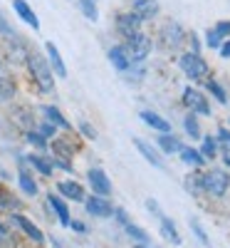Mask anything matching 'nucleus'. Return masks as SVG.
I'll use <instances>...</instances> for the list:
<instances>
[{"label":"nucleus","instance_id":"15","mask_svg":"<svg viewBox=\"0 0 230 248\" xmlns=\"http://www.w3.org/2000/svg\"><path fill=\"white\" fill-rule=\"evenodd\" d=\"M131 10L146 23V20H154L158 15L161 5H158V0H134V8Z\"/></svg>","mask_w":230,"mask_h":248},{"label":"nucleus","instance_id":"48","mask_svg":"<svg viewBox=\"0 0 230 248\" xmlns=\"http://www.w3.org/2000/svg\"><path fill=\"white\" fill-rule=\"evenodd\" d=\"M136 248H151L149 243H136Z\"/></svg>","mask_w":230,"mask_h":248},{"label":"nucleus","instance_id":"1","mask_svg":"<svg viewBox=\"0 0 230 248\" xmlns=\"http://www.w3.org/2000/svg\"><path fill=\"white\" fill-rule=\"evenodd\" d=\"M25 65L30 70V77L37 85V90L43 94H52L55 92V75L47 65V60L43 55H37L35 50H28V57H25Z\"/></svg>","mask_w":230,"mask_h":248},{"label":"nucleus","instance_id":"44","mask_svg":"<svg viewBox=\"0 0 230 248\" xmlns=\"http://www.w3.org/2000/svg\"><path fill=\"white\" fill-rule=\"evenodd\" d=\"M70 229L77 231V233H87V226L82 223V221H70Z\"/></svg>","mask_w":230,"mask_h":248},{"label":"nucleus","instance_id":"7","mask_svg":"<svg viewBox=\"0 0 230 248\" xmlns=\"http://www.w3.org/2000/svg\"><path fill=\"white\" fill-rule=\"evenodd\" d=\"M10 223H13V226H17V229L23 231V233H25V236L32 241V243H37V246H43V243H45V233L40 231V229H37V226H35L30 218H25L23 214L13 211V214H10Z\"/></svg>","mask_w":230,"mask_h":248},{"label":"nucleus","instance_id":"19","mask_svg":"<svg viewBox=\"0 0 230 248\" xmlns=\"http://www.w3.org/2000/svg\"><path fill=\"white\" fill-rule=\"evenodd\" d=\"M107 57H109V62L114 65V70L116 72H127L129 70V57H127V52H124V45H114V47H109V52H107Z\"/></svg>","mask_w":230,"mask_h":248},{"label":"nucleus","instance_id":"39","mask_svg":"<svg viewBox=\"0 0 230 248\" xmlns=\"http://www.w3.org/2000/svg\"><path fill=\"white\" fill-rule=\"evenodd\" d=\"M146 209L151 211V216H156V218H161L163 216V211H161V206H158V201L156 199H146Z\"/></svg>","mask_w":230,"mask_h":248},{"label":"nucleus","instance_id":"29","mask_svg":"<svg viewBox=\"0 0 230 248\" xmlns=\"http://www.w3.org/2000/svg\"><path fill=\"white\" fill-rule=\"evenodd\" d=\"M205 90L213 94V99L218 102V105H228V92L218 79H205Z\"/></svg>","mask_w":230,"mask_h":248},{"label":"nucleus","instance_id":"6","mask_svg":"<svg viewBox=\"0 0 230 248\" xmlns=\"http://www.w3.org/2000/svg\"><path fill=\"white\" fill-rule=\"evenodd\" d=\"M181 99H183V105H186L188 112H193V114H198V117H211V105H208V97H205L201 90H196V87L188 85V87H183Z\"/></svg>","mask_w":230,"mask_h":248},{"label":"nucleus","instance_id":"22","mask_svg":"<svg viewBox=\"0 0 230 248\" xmlns=\"http://www.w3.org/2000/svg\"><path fill=\"white\" fill-rule=\"evenodd\" d=\"M32 169H37V174H43V176H52L55 167H52V159H45V156H40V154H30L25 159Z\"/></svg>","mask_w":230,"mask_h":248},{"label":"nucleus","instance_id":"49","mask_svg":"<svg viewBox=\"0 0 230 248\" xmlns=\"http://www.w3.org/2000/svg\"><path fill=\"white\" fill-rule=\"evenodd\" d=\"M0 246H3V236H0Z\"/></svg>","mask_w":230,"mask_h":248},{"label":"nucleus","instance_id":"9","mask_svg":"<svg viewBox=\"0 0 230 248\" xmlns=\"http://www.w3.org/2000/svg\"><path fill=\"white\" fill-rule=\"evenodd\" d=\"M85 209H87V214H92L94 218H109V216H114V206L107 201V196H87L85 201Z\"/></svg>","mask_w":230,"mask_h":248},{"label":"nucleus","instance_id":"25","mask_svg":"<svg viewBox=\"0 0 230 248\" xmlns=\"http://www.w3.org/2000/svg\"><path fill=\"white\" fill-rule=\"evenodd\" d=\"M17 184H20V189H23L25 196H37V184H35V179H32V174L28 169L17 171Z\"/></svg>","mask_w":230,"mask_h":248},{"label":"nucleus","instance_id":"47","mask_svg":"<svg viewBox=\"0 0 230 248\" xmlns=\"http://www.w3.org/2000/svg\"><path fill=\"white\" fill-rule=\"evenodd\" d=\"M50 243H52V248H62V246H59V241H55V238H52Z\"/></svg>","mask_w":230,"mask_h":248},{"label":"nucleus","instance_id":"18","mask_svg":"<svg viewBox=\"0 0 230 248\" xmlns=\"http://www.w3.org/2000/svg\"><path fill=\"white\" fill-rule=\"evenodd\" d=\"M43 114H45V119H47V122H52V124H55L57 129L72 132V124L67 122V117L62 114V112H59V109H57L55 105H45V107H43Z\"/></svg>","mask_w":230,"mask_h":248},{"label":"nucleus","instance_id":"46","mask_svg":"<svg viewBox=\"0 0 230 248\" xmlns=\"http://www.w3.org/2000/svg\"><path fill=\"white\" fill-rule=\"evenodd\" d=\"M8 233H10V231H8V226H5L3 221H0V236H3V238H8Z\"/></svg>","mask_w":230,"mask_h":248},{"label":"nucleus","instance_id":"40","mask_svg":"<svg viewBox=\"0 0 230 248\" xmlns=\"http://www.w3.org/2000/svg\"><path fill=\"white\" fill-rule=\"evenodd\" d=\"M216 32L225 40V37H230V20H220V23H216Z\"/></svg>","mask_w":230,"mask_h":248},{"label":"nucleus","instance_id":"12","mask_svg":"<svg viewBox=\"0 0 230 248\" xmlns=\"http://www.w3.org/2000/svg\"><path fill=\"white\" fill-rule=\"evenodd\" d=\"M134 144H136V149H139V154L151 164V167H156V169H166V161H163V156L156 152V147H151L149 141H144V139H134Z\"/></svg>","mask_w":230,"mask_h":248},{"label":"nucleus","instance_id":"4","mask_svg":"<svg viewBox=\"0 0 230 248\" xmlns=\"http://www.w3.org/2000/svg\"><path fill=\"white\" fill-rule=\"evenodd\" d=\"M230 189V174L225 169H208L203 171V194L223 199Z\"/></svg>","mask_w":230,"mask_h":248},{"label":"nucleus","instance_id":"45","mask_svg":"<svg viewBox=\"0 0 230 248\" xmlns=\"http://www.w3.org/2000/svg\"><path fill=\"white\" fill-rule=\"evenodd\" d=\"M223 164H225V167H230V144H223Z\"/></svg>","mask_w":230,"mask_h":248},{"label":"nucleus","instance_id":"30","mask_svg":"<svg viewBox=\"0 0 230 248\" xmlns=\"http://www.w3.org/2000/svg\"><path fill=\"white\" fill-rule=\"evenodd\" d=\"M79 10H82V15H85L87 20H92V23H97V20H99L97 0H79Z\"/></svg>","mask_w":230,"mask_h":248},{"label":"nucleus","instance_id":"21","mask_svg":"<svg viewBox=\"0 0 230 248\" xmlns=\"http://www.w3.org/2000/svg\"><path fill=\"white\" fill-rule=\"evenodd\" d=\"M178 156H181L183 164H188V167H193V169H203V167H205V159H203L201 152L193 149V147H183V149L178 152Z\"/></svg>","mask_w":230,"mask_h":248},{"label":"nucleus","instance_id":"5","mask_svg":"<svg viewBox=\"0 0 230 248\" xmlns=\"http://www.w3.org/2000/svg\"><path fill=\"white\" fill-rule=\"evenodd\" d=\"M158 40L163 50H181V45L188 40V32L181 28V23H176V20H169V23H163L161 30H158Z\"/></svg>","mask_w":230,"mask_h":248},{"label":"nucleus","instance_id":"20","mask_svg":"<svg viewBox=\"0 0 230 248\" xmlns=\"http://www.w3.org/2000/svg\"><path fill=\"white\" fill-rule=\"evenodd\" d=\"M158 149L163 152V154H178L181 149H183V144H181V139L178 137H173L171 132L169 134H158Z\"/></svg>","mask_w":230,"mask_h":248},{"label":"nucleus","instance_id":"37","mask_svg":"<svg viewBox=\"0 0 230 248\" xmlns=\"http://www.w3.org/2000/svg\"><path fill=\"white\" fill-rule=\"evenodd\" d=\"M37 132H40V134H43L45 139H55V134H57V127H55V124H52V122H47V119H43V122H40V127H37Z\"/></svg>","mask_w":230,"mask_h":248},{"label":"nucleus","instance_id":"27","mask_svg":"<svg viewBox=\"0 0 230 248\" xmlns=\"http://www.w3.org/2000/svg\"><path fill=\"white\" fill-rule=\"evenodd\" d=\"M183 129H186V134L191 137V139H201L203 132H201V124H198V114L188 112V114L183 117Z\"/></svg>","mask_w":230,"mask_h":248},{"label":"nucleus","instance_id":"35","mask_svg":"<svg viewBox=\"0 0 230 248\" xmlns=\"http://www.w3.org/2000/svg\"><path fill=\"white\" fill-rule=\"evenodd\" d=\"M188 226H191V231L196 233V238L203 243V246H211V241H208V236H205V229L201 226V221L193 216V218H188Z\"/></svg>","mask_w":230,"mask_h":248},{"label":"nucleus","instance_id":"32","mask_svg":"<svg viewBox=\"0 0 230 248\" xmlns=\"http://www.w3.org/2000/svg\"><path fill=\"white\" fill-rule=\"evenodd\" d=\"M20 206H23V203H20L10 191H5V189L0 191V209H8V211L13 214V211H17V209H20Z\"/></svg>","mask_w":230,"mask_h":248},{"label":"nucleus","instance_id":"17","mask_svg":"<svg viewBox=\"0 0 230 248\" xmlns=\"http://www.w3.org/2000/svg\"><path fill=\"white\" fill-rule=\"evenodd\" d=\"M47 206H50V209L55 211V216H57V221L62 223V226H70V209H67V203L65 201H62L57 194H50L47 196Z\"/></svg>","mask_w":230,"mask_h":248},{"label":"nucleus","instance_id":"23","mask_svg":"<svg viewBox=\"0 0 230 248\" xmlns=\"http://www.w3.org/2000/svg\"><path fill=\"white\" fill-rule=\"evenodd\" d=\"M183 186H186V191L191 194V196H201L203 194V171L196 169L193 174H188L186 181H183Z\"/></svg>","mask_w":230,"mask_h":248},{"label":"nucleus","instance_id":"43","mask_svg":"<svg viewBox=\"0 0 230 248\" xmlns=\"http://www.w3.org/2000/svg\"><path fill=\"white\" fill-rule=\"evenodd\" d=\"M114 216H116V221H119L121 226L129 223V216H127V211H124V209H114Z\"/></svg>","mask_w":230,"mask_h":248},{"label":"nucleus","instance_id":"42","mask_svg":"<svg viewBox=\"0 0 230 248\" xmlns=\"http://www.w3.org/2000/svg\"><path fill=\"white\" fill-rule=\"evenodd\" d=\"M218 52H220V57H223V60H230V37H225L223 43H220Z\"/></svg>","mask_w":230,"mask_h":248},{"label":"nucleus","instance_id":"14","mask_svg":"<svg viewBox=\"0 0 230 248\" xmlns=\"http://www.w3.org/2000/svg\"><path fill=\"white\" fill-rule=\"evenodd\" d=\"M57 191L65 196V199L77 201V203H82V201L87 199V196H85V186L77 184V181H59V184H57Z\"/></svg>","mask_w":230,"mask_h":248},{"label":"nucleus","instance_id":"31","mask_svg":"<svg viewBox=\"0 0 230 248\" xmlns=\"http://www.w3.org/2000/svg\"><path fill=\"white\" fill-rule=\"evenodd\" d=\"M124 231H127V236H129V238H134L136 243H149V233H146V231L141 229V226H134L131 221H129L127 226H124Z\"/></svg>","mask_w":230,"mask_h":248},{"label":"nucleus","instance_id":"24","mask_svg":"<svg viewBox=\"0 0 230 248\" xmlns=\"http://www.w3.org/2000/svg\"><path fill=\"white\" fill-rule=\"evenodd\" d=\"M161 236L169 241L171 246H181V233H178L176 223H173L171 218H163V216H161Z\"/></svg>","mask_w":230,"mask_h":248},{"label":"nucleus","instance_id":"33","mask_svg":"<svg viewBox=\"0 0 230 248\" xmlns=\"http://www.w3.org/2000/svg\"><path fill=\"white\" fill-rule=\"evenodd\" d=\"M52 152H55V154H57L59 159H72V152H74V149L70 147L67 141H62V139H55V141H52Z\"/></svg>","mask_w":230,"mask_h":248},{"label":"nucleus","instance_id":"41","mask_svg":"<svg viewBox=\"0 0 230 248\" xmlns=\"http://www.w3.org/2000/svg\"><path fill=\"white\" fill-rule=\"evenodd\" d=\"M216 141H220V144H230V129H228V127H220L218 134H216Z\"/></svg>","mask_w":230,"mask_h":248},{"label":"nucleus","instance_id":"13","mask_svg":"<svg viewBox=\"0 0 230 248\" xmlns=\"http://www.w3.org/2000/svg\"><path fill=\"white\" fill-rule=\"evenodd\" d=\"M45 52H47V65L52 70V75L57 77H67V67H65V60H62L59 50L55 43H45Z\"/></svg>","mask_w":230,"mask_h":248},{"label":"nucleus","instance_id":"38","mask_svg":"<svg viewBox=\"0 0 230 248\" xmlns=\"http://www.w3.org/2000/svg\"><path fill=\"white\" fill-rule=\"evenodd\" d=\"M79 132H82V137H87V139H97V129L92 127L89 122H79Z\"/></svg>","mask_w":230,"mask_h":248},{"label":"nucleus","instance_id":"11","mask_svg":"<svg viewBox=\"0 0 230 248\" xmlns=\"http://www.w3.org/2000/svg\"><path fill=\"white\" fill-rule=\"evenodd\" d=\"M139 117H141V122L146 124V127L156 129L158 134H169V132H171V122L166 119V117H161V114H156V112H151V109L139 112Z\"/></svg>","mask_w":230,"mask_h":248},{"label":"nucleus","instance_id":"10","mask_svg":"<svg viewBox=\"0 0 230 248\" xmlns=\"http://www.w3.org/2000/svg\"><path fill=\"white\" fill-rule=\"evenodd\" d=\"M87 181H89V186H92V191L97 194V196H109L112 194V181H109V176L104 174V169H89L87 171Z\"/></svg>","mask_w":230,"mask_h":248},{"label":"nucleus","instance_id":"2","mask_svg":"<svg viewBox=\"0 0 230 248\" xmlns=\"http://www.w3.org/2000/svg\"><path fill=\"white\" fill-rule=\"evenodd\" d=\"M151 50H154V40L144 30H139L131 37L124 40V52H127L129 62H146V57L151 55Z\"/></svg>","mask_w":230,"mask_h":248},{"label":"nucleus","instance_id":"36","mask_svg":"<svg viewBox=\"0 0 230 248\" xmlns=\"http://www.w3.org/2000/svg\"><path fill=\"white\" fill-rule=\"evenodd\" d=\"M220 43H223V37L216 32V28H213V30H205V47L218 50V47H220Z\"/></svg>","mask_w":230,"mask_h":248},{"label":"nucleus","instance_id":"34","mask_svg":"<svg viewBox=\"0 0 230 248\" xmlns=\"http://www.w3.org/2000/svg\"><path fill=\"white\" fill-rule=\"evenodd\" d=\"M25 141L32 144V147H37V149H47V139L40 134V132H35V129H28L25 132Z\"/></svg>","mask_w":230,"mask_h":248},{"label":"nucleus","instance_id":"51","mask_svg":"<svg viewBox=\"0 0 230 248\" xmlns=\"http://www.w3.org/2000/svg\"><path fill=\"white\" fill-rule=\"evenodd\" d=\"M228 122H230V119H228Z\"/></svg>","mask_w":230,"mask_h":248},{"label":"nucleus","instance_id":"16","mask_svg":"<svg viewBox=\"0 0 230 248\" xmlns=\"http://www.w3.org/2000/svg\"><path fill=\"white\" fill-rule=\"evenodd\" d=\"M13 10L20 15V20L23 23H28L32 30H40V20H37V15H35V10L25 3V0H13Z\"/></svg>","mask_w":230,"mask_h":248},{"label":"nucleus","instance_id":"50","mask_svg":"<svg viewBox=\"0 0 230 248\" xmlns=\"http://www.w3.org/2000/svg\"><path fill=\"white\" fill-rule=\"evenodd\" d=\"M0 191H3V184H0Z\"/></svg>","mask_w":230,"mask_h":248},{"label":"nucleus","instance_id":"8","mask_svg":"<svg viewBox=\"0 0 230 248\" xmlns=\"http://www.w3.org/2000/svg\"><path fill=\"white\" fill-rule=\"evenodd\" d=\"M141 25H144V20H141L134 10H129V13H119V15H116V32H119L124 40L131 37L134 32H139Z\"/></svg>","mask_w":230,"mask_h":248},{"label":"nucleus","instance_id":"26","mask_svg":"<svg viewBox=\"0 0 230 248\" xmlns=\"http://www.w3.org/2000/svg\"><path fill=\"white\" fill-rule=\"evenodd\" d=\"M15 94H17L15 79L8 75H0V102H10V99H15Z\"/></svg>","mask_w":230,"mask_h":248},{"label":"nucleus","instance_id":"3","mask_svg":"<svg viewBox=\"0 0 230 248\" xmlns=\"http://www.w3.org/2000/svg\"><path fill=\"white\" fill-rule=\"evenodd\" d=\"M178 67L181 72L188 77V79H193V82H201L208 77V72H211V67H208V62L201 57V52H183L178 57Z\"/></svg>","mask_w":230,"mask_h":248},{"label":"nucleus","instance_id":"28","mask_svg":"<svg viewBox=\"0 0 230 248\" xmlns=\"http://www.w3.org/2000/svg\"><path fill=\"white\" fill-rule=\"evenodd\" d=\"M201 156L208 161V159H216L218 156V141H216V137H211V134H208V137H201Z\"/></svg>","mask_w":230,"mask_h":248}]
</instances>
